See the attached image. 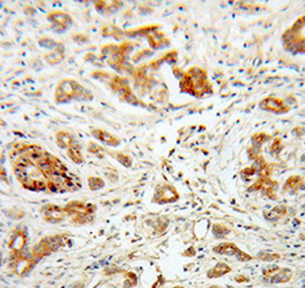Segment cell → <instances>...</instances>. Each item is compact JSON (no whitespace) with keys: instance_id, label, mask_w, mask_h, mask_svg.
Here are the masks:
<instances>
[{"instance_id":"1","label":"cell","mask_w":305,"mask_h":288,"mask_svg":"<svg viewBox=\"0 0 305 288\" xmlns=\"http://www.w3.org/2000/svg\"><path fill=\"white\" fill-rule=\"evenodd\" d=\"M10 158L15 177L30 191L66 193L82 188L80 177L39 146L22 144L12 150Z\"/></svg>"},{"instance_id":"2","label":"cell","mask_w":305,"mask_h":288,"mask_svg":"<svg viewBox=\"0 0 305 288\" xmlns=\"http://www.w3.org/2000/svg\"><path fill=\"white\" fill-rule=\"evenodd\" d=\"M54 98L56 104H69L73 100L89 101L93 99V93L74 79H62L56 85Z\"/></svg>"},{"instance_id":"3","label":"cell","mask_w":305,"mask_h":288,"mask_svg":"<svg viewBox=\"0 0 305 288\" xmlns=\"http://www.w3.org/2000/svg\"><path fill=\"white\" fill-rule=\"evenodd\" d=\"M180 89L183 92L194 97H203L205 93L211 92L206 79L205 70L199 67H192L180 79Z\"/></svg>"},{"instance_id":"4","label":"cell","mask_w":305,"mask_h":288,"mask_svg":"<svg viewBox=\"0 0 305 288\" xmlns=\"http://www.w3.org/2000/svg\"><path fill=\"white\" fill-rule=\"evenodd\" d=\"M66 211L71 217V222L76 224H86L92 222L93 215L96 213L97 207L92 203H84L82 201H71L66 204Z\"/></svg>"},{"instance_id":"5","label":"cell","mask_w":305,"mask_h":288,"mask_svg":"<svg viewBox=\"0 0 305 288\" xmlns=\"http://www.w3.org/2000/svg\"><path fill=\"white\" fill-rule=\"evenodd\" d=\"M294 272L289 268H280L272 265L270 268L263 269V277L264 282L267 284H287L292 280Z\"/></svg>"},{"instance_id":"6","label":"cell","mask_w":305,"mask_h":288,"mask_svg":"<svg viewBox=\"0 0 305 288\" xmlns=\"http://www.w3.org/2000/svg\"><path fill=\"white\" fill-rule=\"evenodd\" d=\"M110 88L123 101H125L127 104L131 105L139 104V100L133 94L132 90H131L129 83H127L125 78L114 76V77L110 79Z\"/></svg>"},{"instance_id":"7","label":"cell","mask_w":305,"mask_h":288,"mask_svg":"<svg viewBox=\"0 0 305 288\" xmlns=\"http://www.w3.org/2000/svg\"><path fill=\"white\" fill-rule=\"evenodd\" d=\"M212 252L218 255H224V256H233L235 257L239 262H249L252 261V257L249 254L243 252L242 249H240L238 246L233 242H221L212 248Z\"/></svg>"},{"instance_id":"8","label":"cell","mask_w":305,"mask_h":288,"mask_svg":"<svg viewBox=\"0 0 305 288\" xmlns=\"http://www.w3.org/2000/svg\"><path fill=\"white\" fill-rule=\"evenodd\" d=\"M62 245V240L60 237H48L45 238L43 240L39 241V244L35 246L32 249L31 256L36 261L41 257L47 255V254L55 252L56 249L60 248V246Z\"/></svg>"},{"instance_id":"9","label":"cell","mask_w":305,"mask_h":288,"mask_svg":"<svg viewBox=\"0 0 305 288\" xmlns=\"http://www.w3.org/2000/svg\"><path fill=\"white\" fill-rule=\"evenodd\" d=\"M179 200V193L169 184H161L155 188L153 196V202L157 204L173 203Z\"/></svg>"},{"instance_id":"10","label":"cell","mask_w":305,"mask_h":288,"mask_svg":"<svg viewBox=\"0 0 305 288\" xmlns=\"http://www.w3.org/2000/svg\"><path fill=\"white\" fill-rule=\"evenodd\" d=\"M40 214L45 222L50 224H60L68 217L66 208L58 204H45L40 208Z\"/></svg>"},{"instance_id":"11","label":"cell","mask_w":305,"mask_h":288,"mask_svg":"<svg viewBox=\"0 0 305 288\" xmlns=\"http://www.w3.org/2000/svg\"><path fill=\"white\" fill-rule=\"evenodd\" d=\"M28 245V233L25 230L17 229L10 236L8 247L14 256L24 255V249Z\"/></svg>"},{"instance_id":"12","label":"cell","mask_w":305,"mask_h":288,"mask_svg":"<svg viewBox=\"0 0 305 288\" xmlns=\"http://www.w3.org/2000/svg\"><path fill=\"white\" fill-rule=\"evenodd\" d=\"M47 20L51 22L56 32H65L73 25V18L65 12H52L47 15Z\"/></svg>"},{"instance_id":"13","label":"cell","mask_w":305,"mask_h":288,"mask_svg":"<svg viewBox=\"0 0 305 288\" xmlns=\"http://www.w3.org/2000/svg\"><path fill=\"white\" fill-rule=\"evenodd\" d=\"M259 107H261L263 111L274 114H286L291 111V108H289L284 101L276 97H269L263 99L261 104H259Z\"/></svg>"},{"instance_id":"14","label":"cell","mask_w":305,"mask_h":288,"mask_svg":"<svg viewBox=\"0 0 305 288\" xmlns=\"http://www.w3.org/2000/svg\"><path fill=\"white\" fill-rule=\"evenodd\" d=\"M91 135L97 140H99L100 143H102L103 145L110 147H117L120 144V140L117 137H115L114 135L109 134L107 131L101 130V129H94V130L91 131Z\"/></svg>"},{"instance_id":"15","label":"cell","mask_w":305,"mask_h":288,"mask_svg":"<svg viewBox=\"0 0 305 288\" xmlns=\"http://www.w3.org/2000/svg\"><path fill=\"white\" fill-rule=\"evenodd\" d=\"M305 189V180L302 176H291L286 180L284 185V191L294 194Z\"/></svg>"},{"instance_id":"16","label":"cell","mask_w":305,"mask_h":288,"mask_svg":"<svg viewBox=\"0 0 305 288\" xmlns=\"http://www.w3.org/2000/svg\"><path fill=\"white\" fill-rule=\"evenodd\" d=\"M231 271H232V268L229 267L227 263L218 262L213 268L208 270V272H206V277H208L209 279H217V278H220V277H223V276H226Z\"/></svg>"},{"instance_id":"17","label":"cell","mask_w":305,"mask_h":288,"mask_svg":"<svg viewBox=\"0 0 305 288\" xmlns=\"http://www.w3.org/2000/svg\"><path fill=\"white\" fill-rule=\"evenodd\" d=\"M67 154H68V156L70 157V160L76 163V164H82V163L84 162V157H83V154H82L81 144L78 143L77 139L75 140V142L71 144L69 147H68Z\"/></svg>"},{"instance_id":"18","label":"cell","mask_w":305,"mask_h":288,"mask_svg":"<svg viewBox=\"0 0 305 288\" xmlns=\"http://www.w3.org/2000/svg\"><path fill=\"white\" fill-rule=\"evenodd\" d=\"M55 140L60 148L68 149V147H69L71 144L76 140V138H75L73 135H70L69 132L59 131V132H56V135H55Z\"/></svg>"},{"instance_id":"19","label":"cell","mask_w":305,"mask_h":288,"mask_svg":"<svg viewBox=\"0 0 305 288\" xmlns=\"http://www.w3.org/2000/svg\"><path fill=\"white\" fill-rule=\"evenodd\" d=\"M287 210H288L287 207H286L285 204H280V206L274 207L273 209L267 214L269 216H266V218L269 219L270 222H277L282 217V216L287 214Z\"/></svg>"},{"instance_id":"20","label":"cell","mask_w":305,"mask_h":288,"mask_svg":"<svg viewBox=\"0 0 305 288\" xmlns=\"http://www.w3.org/2000/svg\"><path fill=\"white\" fill-rule=\"evenodd\" d=\"M212 233L216 238H225V237H227L229 233H231V230H229L228 227L224 224L216 223V224L212 225Z\"/></svg>"},{"instance_id":"21","label":"cell","mask_w":305,"mask_h":288,"mask_svg":"<svg viewBox=\"0 0 305 288\" xmlns=\"http://www.w3.org/2000/svg\"><path fill=\"white\" fill-rule=\"evenodd\" d=\"M271 137L269 135L264 134V132H258V134H256L252 136L251 142H252V146L254 147H258V148H261L263 144H265L267 140H270Z\"/></svg>"},{"instance_id":"22","label":"cell","mask_w":305,"mask_h":288,"mask_svg":"<svg viewBox=\"0 0 305 288\" xmlns=\"http://www.w3.org/2000/svg\"><path fill=\"white\" fill-rule=\"evenodd\" d=\"M257 257L263 262H274V261H278L281 259V255L278 253H272V252H261L258 253Z\"/></svg>"},{"instance_id":"23","label":"cell","mask_w":305,"mask_h":288,"mask_svg":"<svg viewBox=\"0 0 305 288\" xmlns=\"http://www.w3.org/2000/svg\"><path fill=\"white\" fill-rule=\"evenodd\" d=\"M89 186L92 191H97V189H100L104 186V181L99 177H90Z\"/></svg>"},{"instance_id":"24","label":"cell","mask_w":305,"mask_h":288,"mask_svg":"<svg viewBox=\"0 0 305 288\" xmlns=\"http://www.w3.org/2000/svg\"><path fill=\"white\" fill-rule=\"evenodd\" d=\"M138 280H137V276L134 274H129V278L125 280V283H124V288H131L134 287L137 285Z\"/></svg>"},{"instance_id":"25","label":"cell","mask_w":305,"mask_h":288,"mask_svg":"<svg viewBox=\"0 0 305 288\" xmlns=\"http://www.w3.org/2000/svg\"><path fill=\"white\" fill-rule=\"evenodd\" d=\"M117 161H119L124 166H131L132 164V161H131V158L127 156V155L124 154H118L117 155Z\"/></svg>"},{"instance_id":"26","label":"cell","mask_w":305,"mask_h":288,"mask_svg":"<svg viewBox=\"0 0 305 288\" xmlns=\"http://www.w3.org/2000/svg\"><path fill=\"white\" fill-rule=\"evenodd\" d=\"M282 149V145H281V140L280 139H276L272 144V146H271V153L276 154L279 153Z\"/></svg>"},{"instance_id":"27","label":"cell","mask_w":305,"mask_h":288,"mask_svg":"<svg viewBox=\"0 0 305 288\" xmlns=\"http://www.w3.org/2000/svg\"><path fill=\"white\" fill-rule=\"evenodd\" d=\"M234 280L236 283H239V284H243V283H248L249 282V278H248L247 276H243V275H236L235 277H234Z\"/></svg>"},{"instance_id":"28","label":"cell","mask_w":305,"mask_h":288,"mask_svg":"<svg viewBox=\"0 0 305 288\" xmlns=\"http://www.w3.org/2000/svg\"><path fill=\"white\" fill-rule=\"evenodd\" d=\"M195 254H197V252H195V248L194 247H190L186 251V253H184V256L193 257V256H195Z\"/></svg>"},{"instance_id":"29","label":"cell","mask_w":305,"mask_h":288,"mask_svg":"<svg viewBox=\"0 0 305 288\" xmlns=\"http://www.w3.org/2000/svg\"><path fill=\"white\" fill-rule=\"evenodd\" d=\"M164 284H165V280L163 279V277H160V279L155 283V285L153 286V288H161L164 285Z\"/></svg>"},{"instance_id":"30","label":"cell","mask_w":305,"mask_h":288,"mask_svg":"<svg viewBox=\"0 0 305 288\" xmlns=\"http://www.w3.org/2000/svg\"><path fill=\"white\" fill-rule=\"evenodd\" d=\"M69 288H84V284H83L82 282H76V283H74Z\"/></svg>"},{"instance_id":"31","label":"cell","mask_w":305,"mask_h":288,"mask_svg":"<svg viewBox=\"0 0 305 288\" xmlns=\"http://www.w3.org/2000/svg\"><path fill=\"white\" fill-rule=\"evenodd\" d=\"M208 288H223V287L219 286V285H211V286H209Z\"/></svg>"},{"instance_id":"32","label":"cell","mask_w":305,"mask_h":288,"mask_svg":"<svg viewBox=\"0 0 305 288\" xmlns=\"http://www.w3.org/2000/svg\"><path fill=\"white\" fill-rule=\"evenodd\" d=\"M172 288H186V287H183V286H176V287H172Z\"/></svg>"},{"instance_id":"33","label":"cell","mask_w":305,"mask_h":288,"mask_svg":"<svg viewBox=\"0 0 305 288\" xmlns=\"http://www.w3.org/2000/svg\"><path fill=\"white\" fill-rule=\"evenodd\" d=\"M0 264H1V255H0Z\"/></svg>"},{"instance_id":"34","label":"cell","mask_w":305,"mask_h":288,"mask_svg":"<svg viewBox=\"0 0 305 288\" xmlns=\"http://www.w3.org/2000/svg\"><path fill=\"white\" fill-rule=\"evenodd\" d=\"M302 158H303V161H305V155H303V157H302Z\"/></svg>"}]
</instances>
